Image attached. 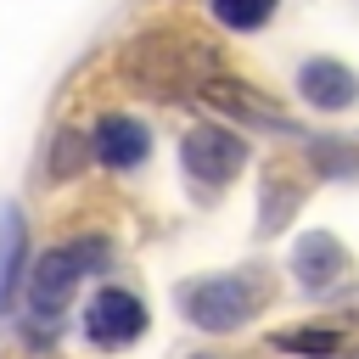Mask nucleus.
<instances>
[{
	"label": "nucleus",
	"mask_w": 359,
	"mask_h": 359,
	"mask_svg": "<svg viewBox=\"0 0 359 359\" xmlns=\"http://www.w3.org/2000/svg\"><path fill=\"white\" fill-rule=\"evenodd\" d=\"M90 264H107V241H67L34 264V275H28V342L56 337V320H62V309H67V297Z\"/></svg>",
	"instance_id": "1"
},
{
	"label": "nucleus",
	"mask_w": 359,
	"mask_h": 359,
	"mask_svg": "<svg viewBox=\"0 0 359 359\" xmlns=\"http://www.w3.org/2000/svg\"><path fill=\"white\" fill-rule=\"evenodd\" d=\"M258 303H264V280L258 275H208V280H185L180 286V309L202 331H236Z\"/></svg>",
	"instance_id": "2"
},
{
	"label": "nucleus",
	"mask_w": 359,
	"mask_h": 359,
	"mask_svg": "<svg viewBox=\"0 0 359 359\" xmlns=\"http://www.w3.org/2000/svg\"><path fill=\"white\" fill-rule=\"evenodd\" d=\"M123 67H129L140 84H151V90H174V84H191L196 73H208V56L196 50V39H168V34H157V39H140Z\"/></svg>",
	"instance_id": "3"
},
{
	"label": "nucleus",
	"mask_w": 359,
	"mask_h": 359,
	"mask_svg": "<svg viewBox=\"0 0 359 359\" xmlns=\"http://www.w3.org/2000/svg\"><path fill=\"white\" fill-rule=\"evenodd\" d=\"M180 163H185V174L196 185H230L236 168L247 163V146L230 129H191L185 146H180Z\"/></svg>",
	"instance_id": "4"
},
{
	"label": "nucleus",
	"mask_w": 359,
	"mask_h": 359,
	"mask_svg": "<svg viewBox=\"0 0 359 359\" xmlns=\"http://www.w3.org/2000/svg\"><path fill=\"white\" fill-rule=\"evenodd\" d=\"M140 331H146V303H140L135 292L107 286V292L90 297V309H84V337H90L95 348H123V342H135Z\"/></svg>",
	"instance_id": "5"
},
{
	"label": "nucleus",
	"mask_w": 359,
	"mask_h": 359,
	"mask_svg": "<svg viewBox=\"0 0 359 359\" xmlns=\"http://www.w3.org/2000/svg\"><path fill=\"white\" fill-rule=\"evenodd\" d=\"M292 275H297L303 292H331V286L348 275V252H342V241L325 236V230H309V236L292 247Z\"/></svg>",
	"instance_id": "6"
},
{
	"label": "nucleus",
	"mask_w": 359,
	"mask_h": 359,
	"mask_svg": "<svg viewBox=\"0 0 359 359\" xmlns=\"http://www.w3.org/2000/svg\"><path fill=\"white\" fill-rule=\"evenodd\" d=\"M297 95H303L309 107H320V112H342V107H353V101H359V79H353L342 62L314 56V62H303V67H297Z\"/></svg>",
	"instance_id": "7"
},
{
	"label": "nucleus",
	"mask_w": 359,
	"mask_h": 359,
	"mask_svg": "<svg viewBox=\"0 0 359 359\" xmlns=\"http://www.w3.org/2000/svg\"><path fill=\"white\" fill-rule=\"evenodd\" d=\"M90 140H95V157H101L107 168H135V163H146V151H151L146 123H140V118H123V112L101 118Z\"/></svg>",
	"instance_id": "8"
},
{
	"label": "nucleus",
	"mask_w": 359,
	"mask_h": 359,
	"mask_svg": "<svg viewBox=\"0 0 359 359\" xmlns=\"http://www.w3.org/2000/svg\"><path fill=\"white\" fill-rule=\"evenodd\" d=\"M309 157H314V168H320L325 180H359V146H353V140L320 135V140H309Z\"/></svg>",
	"instance_id": "9"
},
{
	"label": "nucleus",
	"mask_w": 359,
	"mask_h": 359,
	"mask_svg": "<svg viewBox=\"0 0 359 359\" xmlns=\"http://www.w3.org/2000/svg\"><path fill=\"white\" fill-rule=\"evenodd\" d=\"M17 264H22V213L17 208H0V309L17 286Z\"/></svg>",
	"instance_id": "10"
},
{
	"label": "nucleus",
	"mask_w": 359,
	"mask_h": 359,
	"mask_svg": "<svg viewBox=\"0 0 359 359\" xmlns=\"http://www.w3.org/2000/svg\"><path fill=\"white\" fill-rule=\"evenodd\" d=\"M213 6V17L224 22V28H236V34H252V28H264L269 17H275V0H208Z\"/></svg>",
	"instance_id": "11"
},
{
	"label": "nucleus",
	"mask_w": 359,
	"mask_h": 359,
	"mask_svg": "<svg viewBox=\"0 0 359 359\" xmlns=\"http://www.w3.org/2000/svg\"><path fill=\"white\" fill-rule=\"evenodd\" d=\"M292 208H297V191L275 174V180L264 185V213H258V230H264V236H269V230H280V224L292 219Z\"/></svg>",
	"instance_id": "12"
},
{
	"label": "nucleus",
	"mask_w": 359,
	"mask_h": 359,
	"mask_svg": "<svg viewBox=\"0 0 359 359\" xmlns=\"http://www.w3.org/2000/svg\"><path fill=\"white\" fill-rule=\"evenodd\" d=\"M90 146H95L90 135H79V129H62V140H56V151H50V174H56V180H67V174L84 163V151H90Z\"/></svg>",
	"instance_id": "13"
},
{
	"label": "nucleus",
	"mask_w": 359,
	"mask_h": 359,
	"mask_svg": "<svg viewBox=\"0 0 359 359\" xmlns=\"http://www.w3.org/2000/svg\"><path fill=\"white\" fill-rule=\"evenodd\" d=\"M280 348H292V353H331L337 337H331V331H286Z\"/></svg>",
	"instance_id": "14"
},
{
	"label": "nucleus",
	"mask_w": 359,
	"mask_h": 359,
	"mask_svg": "<svg viewBox=\"0 0 359 359\" xmlns=\"http://www.w3.org/2000/svg\"><path fill=\"white\" fill-rule=\"evenodd\" d=\"M348 359H359V348H353V353H348Z\"/></svg>",
	"instance_id": "15"
},
{
	"label": "nucleus",
	"mask_w": 359,
	"mask_h": 359,
	"mask_svg": "<svg viewBox=\"0 0 359 359\" xmlns=\"http://www.w3.org/2000/svg\"><path fill=\"white\" fill-rule=\"evenodd\" d=\"M196 359H213V353H196Z\"/></svg>",
	"instance_id": "16"
}]
</instances>
